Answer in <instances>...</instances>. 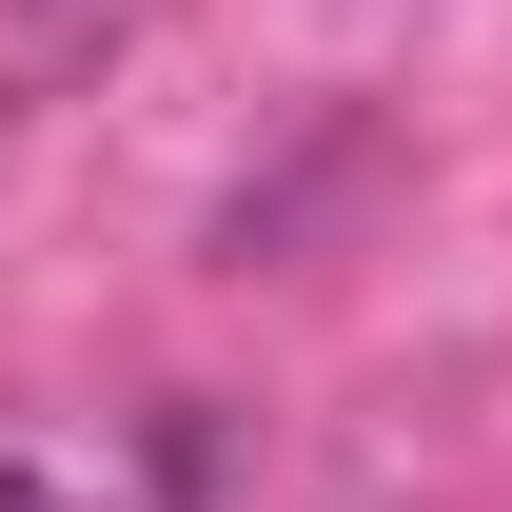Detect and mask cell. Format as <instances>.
<instances>
[{"label": "cell", "instance_id": "obj_1", "mask_svg": "<svg viewBox=\"0 0 512 512\" xmlns=\"http://www.w3.org/2000/svg\"><path fill=\"white\" fill-rule=\"evenodd\" d=\"M0 512H60V493H40V473H0Z\"/></svg>", "mask_w": 512, "mask_h": 512}]
</instances>
